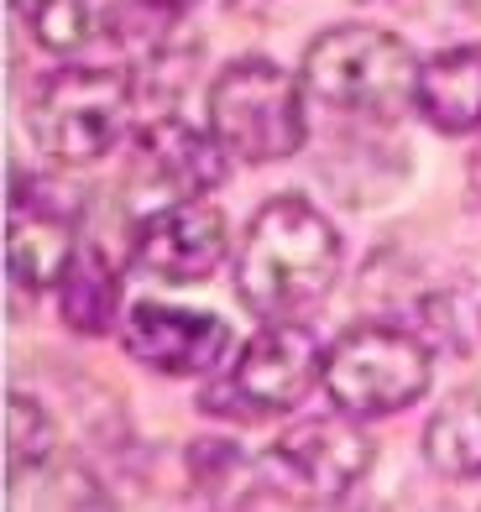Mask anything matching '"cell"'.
<instances>
[{
    "label": "cell",
    "instance_id": "cell-10",
    "mask_svg": "<svg viewBox=\"0 0 481 512\" xmlns=\"http://www.w3.org/2000/svg\"><path fill=\"white\" fill-rule=\"evenodd\" d=\"M79 236H74V209H63L48 199V189L32 178L11 173V230H6V272L21 293H42L48 283H58L63 267L74 262Z\"/></svg>",
    "mask_w": 481,
    "mask_h": 512
},
{
    "label": "cell",
    "instance_id": "cell-16",
    "mask_svg": "<svg viewBox=\"0 0 481 512\" xmlns=\"http://www.w3.org/2000/svg\"><path fill=\"white\" fill-rule=\"evenodd\" d=\"M11 6L32 42L48 53H74L89 37V0H11Z\"/></svg>",
    "mask_w": 481,
    "mask_h": 512
},
{
    "label": "cell",
    "instance_id": "cell-12",
    "mask_svg": "<svg viewBox=\"0 0 481 512\" xmlns=\"http://www.w3.org/2000/svg\"><path fill=\"white\" fill-rule=\"evenodd\" d=\"M414 110L445 136H466L481 126V42L445 48L419 63Z\"/></svg>",
    "mask_w": 481,
    "mask_h": 512
},
{
    "label": "cell",
    "instance_id": "cell-9",
    "mask_svg": "<svg viewBox=\"0 0 481 512\" xmlns=\"http://www.w3.org/2000/svg\"><path fill=\"white\" fill-rule=\"evenodd\" d=\"M136 262L163 283H204L225 256V215L204 199L163 204L136 225Z\"/></svg>",
    "mask_w": 481,
    "mask_h": 512
},
{
    "label": "cell",
    "instance_id": "cell-8",
    "mask_svg": "<svg viewBox=\"0 0 481 512\" xmlns=\"http://www.w3.org/2000/svg\"><path fill=\"white\" fill-rule=\"evenodd\" d=\"M121 345L131 361L163 377H210L231 351V330L215 314L173 309V304H136L121 324Z\"/></svg>",
    "mask_w": 481,
    "mask_h": 512
},
{
    "label": "cell",
    "instance_id": "cell-14",
    "mask_svg": "<svg viewBox=\"0 0 481 512\" xmlns=\"http://www.w3.org/2000/svg\"><path fill=\"white\" fill-rule=\"evenodd\" d=\"M424 460L450 481H476L481 476V392L461 387L434 408L424 429Z\"/></svg>",
    "mask_w": 481,
    "mask_h": 512
},
{
    "label": "cell",
    "instance_id": "cell-1",
    "mask_svg": "<svg viewBox=\"0 0 481 512\" xmlns=\"http://www.w3.org/2000/svg\"><path fill=\"white\" fill-rule=\"evenodd\" d=\"M340 277V236L304 194H278L251 215L236 251V298L267 324H299Z\"/></svg>",
    "mask_w": 481,
    "mask_h": 512
},
{
    "label": "cell",
    "instance_id": "cell-15",
    "mask_svg": "<svg viewBox=\"0 0 481 512\" xmlns=\"http://www.w3.org/2000/svg\"><path fill=\"white\" fill-rule=\"evenodd\" d=\"M189 476L194 492H204L199 512H246L251 481L262 471H251V460L225 439H199V445H189Z\"/></svg>",
    "mask_w": 481,
    "mask_h": 512
},
{
    "label": "cell",
    "instance_id": "cell-19",
    "mask_svg": "<svg viewBox=\"0 0 481 512\" xmlns=\"http://www.w3.org/2000/svg\"><path fill=\"white\" fill-rule=\"evenodd\" d=\"M471 189H476V199H481V152L471 157Z\"/></svg>",
    "mask_w": 481,
    "mask_h": 512
},
{
    "label": "cell",
    "instance_id": "cell-20",
    "mask_svg": "<svg viewBox=\"0 0 481 512\" xmlns=\"http://www.w3.org/2000/svg\"><path fill=\"white\" fill-rule=\"evenodd\" d=\"M351 512H377V507H351Z\"/></svg>",
    "mask_w": 481,
    "mask_h": 512
},
{
    "label": "cell",
    "instance_id": "cell-17",
    "mask_svg": "<svg viewBox=\"0 0 481 512\" xmlns=\"http://www.w3.org/2000/svg\"><path fill=\"white\" fill-rule=\"evenodd\" d=\"M53 450V424L32 398L11 392L6 398V465H11V481H21L27 465H42Z\"/></svg>",
    "mask_w": 481,
    "mask_h": 512
},
{
    "label": "cell",
    "instance_id": "cell-13",
    "mask_svg": "<svg viewBox=\"0 0 481 512\" xmlns=\"http://www.w3.org/2000/svg\"><path fill=\"white\" fill-rule=\"evenodd\" d=\"M58 298H63L68 330L105 335L110 324H116V309H121V267L110 262L95 241H79L74 262L58 277Z\"/></svg>",
    "mask_w": 481,
    "mask_h": 512
},
{
    "label": "cell",
    "instance_id": "cell-11",
    "mask_svg": "<svg viewBox=\"0 0 481 512\" xmlns=\"http://www.w3.org/2000/svg\"><path fill=\"white\" fill-rule=\"evenodd\" d=\"M225 152L215 142V131L204 136L199 126L178 121V115H157L152 126L136 131V162H142V173L168 183L178 199H204L210 189L225 183Z\"/></svg>",
    "mask_w": 481,
    "mask_h": 512
},
{
    "label": "cell",
    "instance_id": "cell-7",
    "mask_svg": "<svg viewBox=\"0 0 481 512\" xmlns=\"http://www.w3.org/2000/svg\"><path fill=\"white\" fill-rule=\"evenodd\" d=\"M429 351L398 324H356L325 351V392L351 418H387L429 392Z\"/></svg>",
    "mask_w": 481,
    "mask_h": 512
},
{
    "label": "cell",
    "instance_id": "cell-5",
    "mask_svg": "<svg viewBox=\"0 0 481 512\" xmlns=\"http://www.w3.org/2000/svg\"><path fill=\"white\" fill-rule=\"evenodd\" d=\"M210 131L241 162H283L304 147V95L299 79L267 58L225 63L210 84Z\"/></svg>",
    "mask_w": 481,
    "mask_h": 512
},
{
    "label": "cell",
    "instance_id": "cell-6",
    "mask_svg": "<svg viewBox=\"0 0 481 512\" xmlns=\"http://www.w3.org/2000/svg\"><path fill=\"white\" fill-rule=\"evenodd\" d=\"M372 460H377V445L356 429V418L325 413V418H299L293 429H283V439H272L262 450L257 471L272 497L314 512V507L346 502L366 481Z\"/></svg>",
    "mask_w": 481,
    "mask_h": 512
},
{
    "label": "cell",
    "instance_id": "cell-3",
    "mask_svg": "<svg viewBox=\"0 0 481 512\" xmlns=\"http://www.w3.org/2000/svg\"><path fill=\"white\" fill-rule=\"evenodd\" d=\"M319 382H325V345L314 340V330L267 324L241 345V356L225 371H210L199 408L231 424H262V418L293 413Z\"/></svg>",
    "mask_w": 481,
    "mask_h": 512
},
{
    "label": "cell",
    "instance_id": "cell-18",
    "mask_svg": "<svg viewBox=\"0 0 481 512\" xmlns=\"http://www.w3.org/2000/svg\"><path fill=\"white\" fill-rule=\"evenodd\" d=\"M142 6H152V11H183V6H194V0H142Z\"/></svg>",
    "mask_w": 481,
    "mask_h": 512
},
{
    "label": "cell",
    "instance_id": "cell-4",
    "mask_svg": "<svg viewBox=\"0 0 481 512\" xmlns=\"http://www.w3.org/2000/svg\"><path fill=\"white\" fill-rule=\"evenodd\" d=\"M419 63L408 42L382 27H330L304 53V89L356 115H393L414 100Z\"/></svg>",
    "mask_w": 481,
    "mask_h": 512
},
{
    "label": "cell",
    "instance_id": "cell-2",
    "mask_svg": "<svg viewBox=\"0 0 481 512\" xmlns=\"http://www.w3.org/2000/svg\"><path fill=\"white\" fill-rule=\"evenodd\" d=\"M131 105H136L131 79L121 68L68 63L32 89L27 126H32V142L48 157H58L63 168H89V162L110 157L126 142Z\"/></svg>",
    "mask_w": 481,
    "mask_h": 512
}]
</instances>
